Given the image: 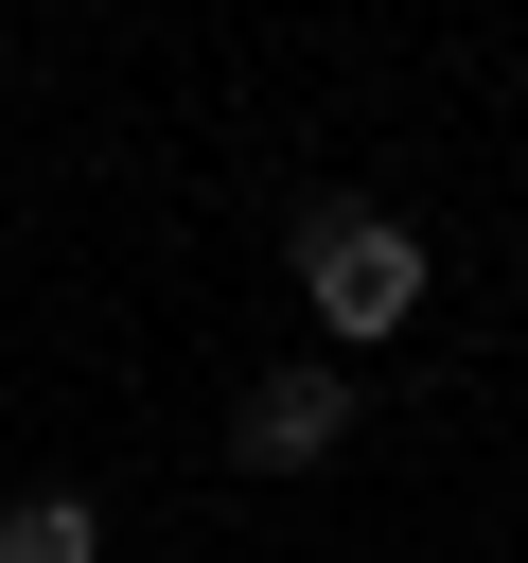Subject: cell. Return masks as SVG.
<instances>
[{
  "instance_id": "2",
  "label": "cell",
  "mask_w": 528,
  "mask_h": 563,
  "mask_svg": "<svg viewBox=\"0 0 528 563\" xmlns=\"http://www.w3.org/2000/svg\"><path fill=\"white\" fill-rule=\"evenodd\" d=\"M334 440H352V387H334V369H264V387L229 405V457H246V475H317Z\"/></svg>"
},
{
  "instance_id": "1",
  "label": "cell",
  "mask_w": 528,
  "mask_h": 563,
  "mask_svg": "<svg viewBox=\"0 0 528 563\" xmlns=\"http://www.w3.org/2000/svg\"><path fill=\"white\" fill-rule=\"evenodd\" d=\"M299 299L334 334H405L422 317V229L405 211H299Z\"/></svg>"
},
{
  "instance_id": "3",
  "label": "cell",
  "mask_w": 528,
  "mask_h": 563,
  "mask_svg": "<svg viewBox=\"0 0 528 563\" xmlns=\"http://www.w3.org/2000/svg\"><path fill=\"white\" fill-rule=\"evenodd\" d=\"M106 528H88V493H18L0 510V563H88Z\"/></svg>"
}]
</instances>
